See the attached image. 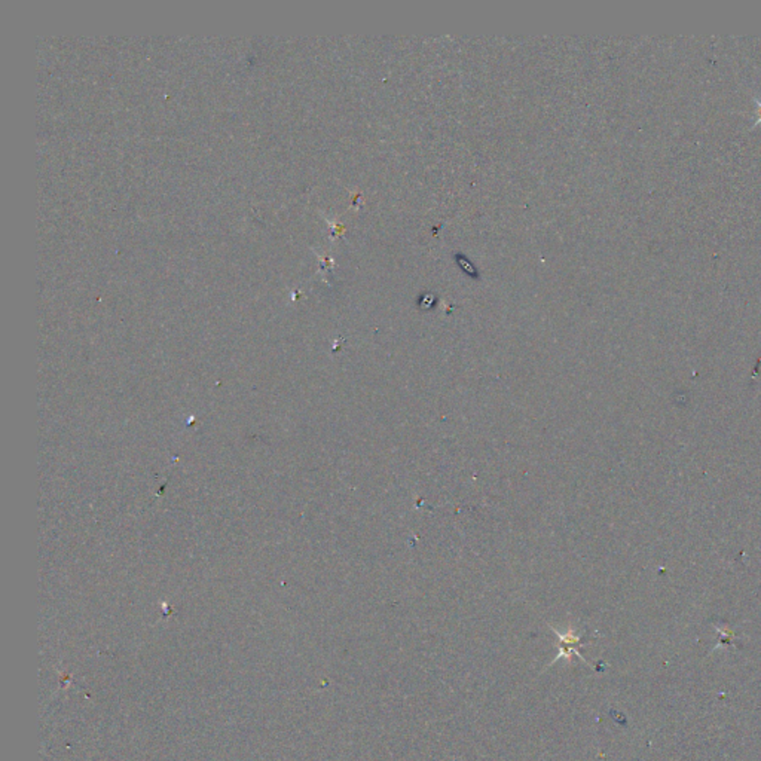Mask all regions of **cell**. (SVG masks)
<instances>
[{"mask_svg": "<svg viewBox=\"0 0 761 761\" xmlns=\"http://www.w3.org/2000/svg\"><path fill=\"white\" fill-rule=\"evenodd\" d=\"M457 261H458V263H459V266L462 268V270H466V273H467L469 275L477 277V275H476V270H474V268L471 266V263H470L464 256L458 255V256H457Z\"/></svg>", "mask_w": 761, "mask_h": 761, "instance_id": "obj_2", "label": "cell"}, {"mask_svg": "<svg viewBox=\"0 0 761 761\" xmlns=\"http://www.w3.org/2000/svg\"><path fill=\"white\" fill-rule=\"evenodd\" d=\"M554 632L561 638V643H562V647H561V650H559V654H558L556 658L554 659V662H556V660H559V659H565L566 662H571V656H577V658H580V659L583 660L585 663L589 665V662L585 660L583 656H581V654L578 653L577 647H574V646H578V644H580V636H578L573 629L566 631L565 634H561V632H558L556 629H554Z\"/></svg>", "mask_w": 761, "mask_h": 761, "instance_id": "obj_1", "label": "cell"}]
</instances>
